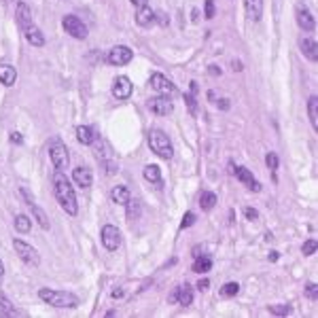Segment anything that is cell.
Masks as SVG:
<instances>
[{
    "mask_svg": "<svg viewBox=\"0 0 318 318\" xmlns=\"http://www.w3.org/2000/svg\"><path fill=\"white\" fill-rule=\"evenodd\" d=\"M53 191H56V200L62 206V210L68 212L70 216H74L78 212V204H76V196L72 184L68 182V178L64 176V172H56L53 174Z\"/></svg>",
    "mask_w": 318,
    "mask_h": 318,
    "instance_id": "obj_1",
    "label": "cell"
},
{
    "mask_svg": "<svg viewBox=\"0 0 318 318\" xmlns=\"http://www.w3.org/2000/svg\"><path fill=\"white\" fill-rule=\"evenodd\" d=\"M38 297L45 304L53 308H76L78 306V297L68 293V290H53V288H40Z\"/></svg>",
    "mask_w": 318,
    "mask_h": 318,
    "instance_id": "obj_2",
    "label": "cell"
},
{
    "mask_svg": "<svg viewBox=\"0 0 318 318\" xmlns=\"http://www.w3.org/2000/svg\"><path fill=\"white\" fill-rule=\"evenodd\" d=\"M148 146H151V151L155 155H159L162 159H172V155H174L170 138H168L166 132H162V130H151V132H148Z\"/></svg>",
    "mask_w": 318,
    "mask_h": 318,
    "instance_id": "obj_3",
    "label": "cell"
},
{
    "mask_svg": "<svg viewBox=\"0 0 318 318\" xmlns=\"http://www.w3.org/2000/svg\"><path fill=\"white\" fill-rule=\"evenodd\" d=\"M49 157H51V164L56 166V170H58V172H64V170H68L70 155H68V148H66V144L62 142L60 138H53V142L49 144Z\"/></svg>",
    "mask_w": 318,
    "mask_h": 318,
    "instance_id": "obj_4",
    "label": "cell"
},
{
    "mask_svg": "<svg viewBox=\"0 0 318 318\" xmlns=\"http://www.w3.org/2000/svg\"><path fill=\"white\" fill-rule=\"evenodd\" d=\"M13 248H15V252L20 254V259L24 261V263H28V265H32V268H36V265L40 263V257H38V252H36V248L34 246H30L28 242H24V240H13Z\"/></svg>",
    "mask_w": 318,
    "mask_h": 318,
    "instance_id": "obj_5",
    "label": "cell"
},
{
    "mask_svg": "<svg viewBox=\"0 0 318 318\" xmlns=\"http://www.w3.org/2000/svg\"><path fill=\"white\" fill-rule=\"evenodd\" d=\"M62 26H64V30H66L72 38H78V40L87 38V26H85L81 20H78V17L66 15L64 20H62Z\"/></svg>",
    "mask_w": 318,
    "mask_h": 318,
    "instance_id": "obj_6",
    "label": "cell"
},
{
    "mask_svg": "<svg viewBox=\"0 0 318 318\" xmlns=\"http://www.w3.org/2000/svg\"><path fill=\"white\" fill-rule=\"evenodd\" d=\"M100 238H102L104 248H108V250H117L121 246V232L114 225H104Z\"/></svg>",
    "mask_w": 318,
    "mask_h": 318,
    "instance_id": "obj_7",
    "label": "cell"
},
{
    "mask_svg": "<svg viewBox=\"0 0 318 318\" xmlns=\"http://www.w3.org/2000/svg\"><path fill=\"white\" fill-rule=\"evenodd\" d=\"M132 58H134V51L126 45H117L108 51V62L112 66H126L132 62Z\"/></svg>",
    "mask_w": 318,
    "mask_h": 318,
    "instance_id": "obj_8",
    "label": "cell"
},
{
    "mask_svg": "<svg viewBox=\"0 0 318 318\" xmlns=\"http://www.w3.org/2000/svg\"><path fill=\"white\" fill-rule=\"evenodd\" d=\"M151 87H153V92H157L159 96H172L176 92V87H174V83L170 81V78L159 74V72L151 74Z\"/></svg>",
    "mask_w": 318,
    "mask_h": 318,
    "instance_id": "obj_9",
    "label": "cell"
},
{
    "mask_svg": "<svg viewBox=\"0 0 318 318\" xmlns=\"http://www.w3.org/2000/svg\"><path fill=\"white\" fill-rule=\"evenodd\" d=\"M132 92H134V85H132V81L128 76H117L112 83V96L117 100H128Z\"/></svg>",
    "mask_w": 318,
    "mask_h": 318,
    "instance_id": "obj_10",
    "label": "cell"
},
{
    "mask_svg": "<svg viewBox=\"0 0 318 318\" xmlns=\"http://www.w3.org/2000/svg\"><path fill=\"white\" fill-rule=\"evenodd\" d=\"M170 302L172 304H178V306H191L193 304V288L189 284H182V286H176L170 295Z\"/></svg>",
    "mask_w": 318,
    "mask_h": 318,
    "instance_id": "obj_11",
    "label": "cell"
},
{
    "mask_svg": "<svg viewBox=\"0 0 318 318\" xmlns=\"http://www.w3.org/2000/svg\"><path fill=\"white\" fill-rule=\"evenodd\" d=\"M297 24H299V28L306 30V32H312V30L316 28L314 15L310 13V8L304 6V4H299V6H297Z\"/></svg>",
    "mask_w": 318,
    "mask_h": 318,
    "instance_id": "obj_12",
    "label": "cell"
},
{
    "mask_svg": "<svg viewBox=\"0 0 318 318\" xmlns=\"http://www.w3.org/2000/svg\"><path fill=\"white\" fill-rule=\"evenodd\" d=\"M148 108H151L155 114H170L174 110V104L172 100L168 98V96H157V98H153L151 102H148Z\"/></svg>",
    "mask_w": 318,
    "mask_h": 318,
    "instance_id": "obj_13",
    "label": "cell"
},
{
    "mask_svg": "<svg viewBox=\"0 0 318 318\" xmlns=\"http://www.w3.org/2000/svg\"><path fill=\"white\" fill-rule=\"evenodd\" d=\"M72 180L78 184V187L87 189V187H92V184H94V174H92L90 168L78 166V168H74V170H72Z\"/></svg>",
    "mask_w": 318,
    "mask_h": 318,
    "instance_id": "obj_14",
    "label": "cell"
},
{
    "mask_svg": "<svg viewBox=\"0 0 318 318\" xmlns=\"http://www.w3.org/2000/svg\"><path fill=\"white\" fill-rule=\"evenodd\" d=\"M15 20H17V26H20V30H28L30 26H34L32 22V13H30V6L28 4H24L20 2L17 4V11H15Z\"/></svg>",
    "mask_w": 318,
    "mask_h": 318,
    "instance_id": "obj_15",
    "label": "cell"
},
{
    "mask_svg": "<svg viewBox=\"0 0 318 318\" xmlns=\"http://www.w3.org/2000/svg\"><path fill=\"white\" fill-rule=\"evenodd\" d=\"M234 174L238 176V180H240L246 189H250V191H261V184L259 180H254V176L250 174V170H246V168H234Z\"/></svg>",
    "mask_w": 318,
    "mask_h": 318,
    "instance_id": "obj_16",
    "label": "cell"
},
{
    "mask_svg": "<svg viewBox=\"0 0 318 318\" xmlns=\"http://www.w3.org/2000/svg\"><path fill=\"white\" fill-rule=\"evenodd\" d=\"M299 47H302V53L310 60V62H316L318 60V45H316V40L314 38H302L299 40Z\"/></svg>",
    "mask_w": 318,
    "mask_h": 318,
    "instance_id": "obj_17",
    "label": "cell"
},
{
    "mask_svg": "<svg viewBox=\"0 0 318 318\" xmlns=\"http://www.w3.org/2000/svg\"><path fill=\"white\" fill-rule=\"evenodd\" d=\"M246 15H248L250 22H259L263 15V0H246Z\"/></svg>",
    "mask_w": 318,
    "mask_h": 318,
    "instance_id": "obj_18",
    "label": "cell"
},
{
    "mask_svg": "<svg viewBox=\"0 0 318 318\" xmlns=\"http://www.w3.org/2000/svg\"><path fill=\"white\" fill-rule=\"evenodd\" d=\"M22 34L26 36V40H28L30 45H34V47H42V45H45V36H42V32L36 28V26H30V28L24 30Z\"/></svg>",
    "mask_w": 318,
    "mask_h": 318,
    "instance_id": "obj_19",
    "label": "cell"
},
{
    "mask_svg": "<svg viewBox=\"0 0 318 318\" xmlns=\"http://www.w3.org/2000/svg\"><path fill=\"white\" fill-rule=\"evenodd\" d=\"M0 81H2V85L11 87L17 81V70L11 64H0Z\"/></svg>",
    "mask_w": 318,
    "mask_h": 318,
    "instance_id": "obj_20",
    "label": "cell"
},
{
    "mask_svg": "<svg viewBox=\"0 0 318 318\" xmlns=\"http://www.w3.org/2000/svg\"><path fill=\"white\" fill-rule=\"evenodd\" d=\"M76 140L81 144H94V140H96V132H94V128H90V126H78L76 128Z\"/></svg>",
    "mask_w": 318,
    "mask_h": 318,
    "instance_id": "obj_21",
    "label": "cell"
},
{
    "mask_svg": "<svg viewBox=\"0 0 318 318\" xmlns=\"http://www.w3.org/2000/svg\"><path fill=\"white\" fill-rule=\"evenodd\" d=\"M155 20V13H153V8H148V6H140L138 11H136V24L138 26H142V28H146V26H151Z\"/></svg>",
    "mask_w": 318,
    "mask_h": 318,
    "instance_id": "obj_22",
    "label": "cell"
},
{
    "mask_svg": "<svg viewBox=\"0 0 318 318\" xmlns=\"http://www.w3.org/2000/svg\"><path fill=\"white\" fill-rule=\"evenodd\" d=\"M110 200L114 202V204L126 206L128 202L132 200V198H130V191H128V187H123V184H117V187H112V191H110Z\"/></svg>",
    "mask_w": 318,
    "mask_h": 318,
    "instance_id": "obj_23",
    "label": "cell"
},
{
    "mask_svg": "<svg viewBox=\"0 0 318 318\" xmlns=\"http://www.w3.org/2000/svg\"><path fill=\"white\" fill-rule=\"evenodd\" d=\"M30 210H32V214H34V218H36V223L42 227V229H49L51 227V223H49V216H47V212L42 210L40 206H36V204H32L30 206Z\"/></svg>",
    "mask_w": 318,
    "mask_h": 318,
    "instance_id": "obj_24",
    "label": "cell"
},
{
    "mask_svg": "<svg viewBox=\"0 0 318 318\" xmlns=\"http://www.w3.org/2000/svg\"><path fill=\"white\" fill-rule=\"evenodd\" d=\"M20 312L15 310V306L8 302V297L4 293H0V316H17Z\"/></svg>",
    "mask_w": 318,
    "mask_h": 318,
    "instance_id": "obj_25",
    "label": "cell"
},
{
    "mask_svg": "<svg viewBox=\"0 0 318 318\" xmlns=\"http://www.w3.org/2000/svg\"><path fill=\"white\" fill-rule=\"evenodd\" d=\"M144 178H146L148 182L162 184V170H159V168H157V166H153V164H148V166L144 168Z\"/></svg>",
    "mask_w": 318,
    "mask_h": 318,
    "instance_id": "obj_26",
    "label": "cell"
},
{
    "mask_svg": "<svg viewBox=\"0 0 318 318\" xmlns=\"http://www.w3.org/2000/svg\"><path fill=\"white\" fill-rule=\"evenodd\" d=\"M210 268H212V259H210V257H204V254H198L196 263H193V272L204 274V272H210Z\"/></svg>",
    "mask_w": 318,
    "mask_h": 318,
    "instance_id": "obj_27",
    "label": "cell"
},
{
    "mask_svg": "<svg viewBox=\"0 0 318 318\" xmlns=\"http://www.w3.org/2000/svg\"><path fill=\"white\" fill-rule=\"evenodd\" d=\"M308 112H310V123L312 128L318 130V98L312 96L310 100H308Z\"/></svg>",
    "mask_w": 318,
    "mask_h": 318,
    "instance_id": "obj_28",
    "label": "cell"
},
{
    "mask_svg": "<svg viewBox=\"0 0 318 318\" xmlns=\"http://www.w3.org/2000/svg\"><path fill=\"white\" fill-rule=\"evenodd\" d=\"M200 206H202V210H212L216 206V196L212 191H204L200 196Z\"/></svg>",
    "mask_w": 318,
    "mask_h": 318,
    "instance_id": "obj_29",
    "label": "cell"
},
{
    "mask_svg": "<svg viewBox=\"0 0 318 318\" xmlns=\"http://www.w3.org/2000/svg\"><path fill=\"white\" fill-rule=\"evenodd\" d=\"M30 227H32V223H30V218L26 216V214H17V216H15V229H17L20 234H28Z\"/></svg>",
    "mask_w": 318,
    "mask_h": 318,
    "instance_id": "obj_30",
    "label": "cell"
},
{
    "mask_svg": "<svg viewBox=\"0 0 318 318\" xmlns=\"http://www.w3.org/2000/svg\"><path fill=\"white\" fill-rule=\"evenodd\" d=\"M238 293H240V284H238V282H227V284H223V288H220V295L223 297H236Z\"/></svg>",
    "mask_w": 318,
    "mask_h": 318,
    "instance_id": "obj_31",
    "label": "cell"
},
{
    "mask_svg": "<svg viewBox=\"0 0 318 318\" xmlns=\"http://www.w3.org/2000/svg\"><path fill=\"white\" fill-rule=\"evenodd\" d=\"M270 312L276 314V316H288L293 312V308L286 306V304H278V306H270Z\"/></svg>",
    "mask_w": 318,
    "mask_h": 318,
    "instance_id": "obj_32",
    "label": "cell"
},
{
    "mask_svg": "<svg viewBox=\"0 0 318 318\" xmlns=\"http://www.w3.org/2000/svg\"><path fill=\"white\" fill-rule=\"evenodd\" d=\"M302 252L306 254V257H310V254H314V252H316V240H314V238H310L308 242H304Z\"/></svg>",
    "mask_w": 318,
    "mask_h": 318,
    "instance_id": "obj_33",
    "label": "cell"
},
{
    "mask_svg": "<svg viewBox=\"0 0 318 318\" xmlns=\"http://www.w3.org/2000/svg\"><path fill=\"white\" fill-rule=\"evenodd\" d=\"M265 164H268L270 170H278V166H280L278 155L276 153H268V155H265Z\"/></svg>",
    "mask_w": 318,
    "mask_h": 318,
    "instance_id": "obj_34",
    "label": "cell"
},
{
    "mask_svg": "<svg viewBox=\"0 0 318 318\" xmlns=\"http://www.w3.org/2000/svg\"><path fill=\"white\" fill-rule=\"evenodd\" d=\"M306 297L312 299V302L318 299V284H316V282H310V284L306 286Z\"/></svg>",
    "mask_w": 318,
    "mask_h": 318,
    "instance_id": "obj_35",
    "label": "cell"
},
{
    "mask_svg": "<svg viewBox=\"0 0 318 318\" xmlns=\"http://www.w3.org/2000/svg\"><path fill=\"white\" fill-rule=\"evenodd\" d=\"M193 223H196V214L193 212H187V214L182 216V223H180V229H187V227H191Z\"/></svg>",
    "mask_w": 318,
    "mask_h": 318,
    "instance_id": "obj_36",
    "label": "cell"
},
{
    "mask_svg": "<svg viewBox=\"0 0 318 318\" xmlns=\"http://www.w3.org/2000/svg\"><path fill=\"white\" fill-rule=\"evenodd\" d=\"M20 196H22V200L26 202V204H28V206H32V204H36V202H34V198L30 196V191L28 189H26V187H22L20 189Z\"/></svg>",
    "mask_w": 318,
    "mask_h": 318,
    "instance_id": "obj_37",
    "label": "cell"
},
{
    "mask_svg": "<svg viewBox=\"0 0 318 318\" xmlns=\"http://www.w3.org/2000/svg\"><path fill=\"white\" fill-rule=\"evenodd\" d=\"M184 102H187V106H189V110L196 114V110H198V106H196V98H193V94H184Z\"/></svg>",
    "mask_w": 318,
    "mask_h": 318,
    "instance_id": "obj_38",
    "label": "cell"
},
{
    "mask_svg": "<svg viewBox=\"0 0 318 318\" xmlns=\"http://www.w3.org/2000/svg\"><path fill=\"white\" fill-rule=\"evenodd\" d=\"M206 20H212L214 17V0H206V13H204Z\"/></svg>",
    "mask_w": 318,
    "mask_h": 318,
    "instance_id": "obj_39",
    "label": "cell"
},
{
    "mask_svg": "<svg viewBox=\"0 0 318 318\" xmlns=\"http://www.w3.org/2000/svg\"><path fill=\"white\" fill-rule=\"evenodd\" d=\"M244 216L248 218V220H257L259 218V212L254 210V208H244Z\"/></svg>",
    "mask_w": 318,
    "mask_h": 318,
    "instance_id": "obj_40",
    "label": "cell"
},
{
    "mask_svg": "<svg viewBox=\"0 0 318 318\" xmlns=\"http://www.w3.org/2000/svg\"><path fill=\"white\" fill-rule=\"evenodd\" d=\"M11 142H13V144H22V142H24V138H22L20 132H13V134H11Z\"/></svg>",
    "mask_w": 318,
    "mask_h": 318,
    "instance_id": "obj_41",
    "label": "cell"
},
{
    "mask_svg": "<svg viewBox=\"0 0 318 318\" xmlns=\"http://www.w3.org/2000/svg\"><path fill=\"white\" fill-rule=\"evenodd\" d=\"M216 106H218V108H223V110H227L232 104H229V100H227V98H218V100H216Z\"/></svg>",
    "mask_w": 318,
    "mask_h": 318,
    "instance_id": "obj_42",
    "label": "cell"
},
{
    "mask_svg": "<svg viewBox=\"0 0 318 318\" xmlns=\"http://www.w3.org/2000/svg\"><path fill=\"white\" fill-rule=\"evenodd\" d=\"M208 286H210V280H206V278H202V280L198 282V288H200V290H206Z\"/></svg>",
    "mask_w": 318,
    "mask_h": 318,
    "instance_id": "obj_43",
    "label": "cell"
},
{
    "mask_svg": "<svg viewBox=\"0 0 318 318\" xmlns=\"http://www.w3.org/2000/svg\"><path fill=\"white\" fill-rule=\"evenodd\" d=\"M208 72H210L212 76H218V74H220V68H218V66H210V68H208Z\"/></svg>",
    "mask_w": 318,
    "mask_h": 318,
    "instance_id": "obj_44",
    "label": "cell"
},
{
    "mask_svg": "<svg viewBox=\"0 0 318 318\" xmlns=\"http://www.w3.org/2000/svg\"><path fill=\"white\" fill-rule=\"evenodd\" d=\"M132 4H134L136 8H140V6H146V0H132Z\"/></svg>",
    "mask_w": 318,
    "mask_h": 318,
    "instance_id": "obj_45",
    "label": "cell"
},
{
    "mask_svg": "<svg viewBox=\"0 0 318 318\" xmlns=\"http://www.w3.org/2000/svg\"><path fill=\"white\" fill-rule=\"evenodd\" d=\"M232 66H234V70H236V72H240V70H242V62H232Z\"/></svg>",
    "mask_w": 318,
    "mask_h": 318,
    "instance_id": "obj_46",
    "label": "cell"
},
{
    "mask_svg": "<svg viewBox=\"0 0 318 318\" xmlns=\"http://www.w3.org/2000/svg\"><path fill=\"white\" fill-rule=\"evenodd\" d=\"M112 297H114V299H117V297H123V290H121V288H114V290H112Z\"/></svg>",
    "mask_w": 318,
    "mask_h": 318,
    "instance_id": "obj_47",
    "label": "cell"
},
{
    "mask_svg": "<svg viewBox=\"0 0 318 318\" xmlns=\"http://www.w3.org/2000/svg\"><path fill=\"white\" fill-rule=\"evenodd\" d=\"M278 254H280V252H276V250L270 252V261H278Z\"/></svg>",
    "mask_w": 318,
    "mask_h": 318,
    "instance_id": "obj_48",
    "label": "cell"
},
{
    "mask_svg": "<svg viewBox=\"0 0 318 318\" xmlns=\"http://www.w3.org/2000/svg\"><path fill=\"white\" fill-rule=\"evenodd\" d=\"M4 276V265H2V259H0V278Z\"/></svg>",
    "mask_w": 318,
    "mask_h": 318,
    "instance_id": "obj_49",
    "label": "cell"
},
{
    "mask_svg": "<svg viewBox=\"0 0 318 318\" xmlns=\"http://www.w3.org/2000/svg\"><path fill=\"white\" fill-rule=\"evenodd\" d=\"M2 2H8V0H2Z\"/></svg>",
    "mask_w": 318,
    "mask_h": 318,
    "instance_id": "obj_50",
    "label": "cell"
}]
</instances>
